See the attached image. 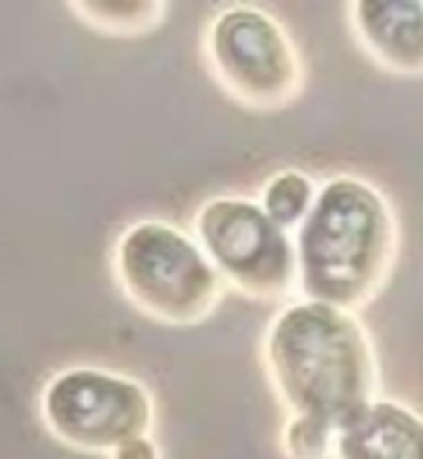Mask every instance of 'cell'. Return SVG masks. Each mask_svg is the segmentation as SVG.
<instances>
[{
    "instance_id": "52a82bcc",
    "label": "cell",
    "mask_w": 423,
    "mask_h": 459,
    "mask_svg": "<svg viewBox=\"0 0 423 459\" xmlns=\"http://www.w3.org/2000/svg\"><path fill=\"white\" fill-rule=\"evenodd\" d=\"M352 25L374 60L399 74L423 72V0H357Z\"/></svg>"
},
{
    "instance_id": "6da1fadb",
    "label": "cell",
    "mask_w": 423,
    "mask_h": 459,
    "mask_svg": "<svg viewBox=\"0 0 423 459\" xmlns=\"http://www.w3.org/2000/svg\"><path fill=\"white\" fill-rule=\"evenodd\" d=\"M265 360L290 415L320 420L337 432L374 400L372 341L352 311L295 301L270 324Z\"/></svg>"
},
{
    "instance_id": "277c9868",
    "label": "cell",
    "mask_w": 423,
    "mask_h": 459,
    "mask_svg": "<svg viewBox=\"0 0 423 459\" xmlns=\"http://www.w3.org/2000/svg\"><path fill=\"white\" fill-rule=\"evenodd\" d=\"M196 238L221 280L242 294L278 299L297 284L293 235L252 200H208L196 215Z\"/></svg>"
},
{
    "instance_id": "8fae6325",
    "label": "cell",
    "mask_w": 423,
    "mask_h": 459,
    "mask_svg": "<svg viewBox=\"0 0 423 459\" xmlns=\"http://www.w3.org/2000/svg\"><path fill=\"white\" fill-rule=\"evenodd\" d=\"M159 3H82L80 13L111 30H144L162 15Z\"/></svg>"
},
{
    "instance_id": "3957f363",
    "label": "cell",
    "mask_w": 423,
    "mask_h": 459,
    "mask_svg": "<svg viewBox=\"0 0 423 459\" xmlns=\"http://www.w3.org/2000/svg\"><path fill=\"white\" fill-rule=\"evenodd\" d=\"M117 277L139 309L173 326L198 324L221 301V274L201 245L159 220L137 222L121 235Z\"/></svg>"
},
{
    "instance_id": "7c38bea8",
    "label": "cell",
    "mask_w": 423,
    "mask_h": 459,
    "mask_svg": "<svg viewBox=\"0 0 423 459\" xmlns=\"http://www.w3.org/2000/svg\"><path fill=\"white\" fill-rule=\"evenodd\" d=\"M111 459H162V455H159V447L149 439V435H144V437H134L119 445L111 452Z\"/></svg>"
},
{
    "instance_id": "7a4b0ae2",
    "label": "cell",
    "mask_w": 423,
    "mask_h": 459,
    "mask_svg": "<svg viewBox=\"0 0 423 459\" xmlns=\"http://www.w3.org/2000/svg\"><path fill=\"white\" fill-rule=\"evenodd\" d=\"M393 250L396 222L386 198L364 178L334 176L320 186L295 235L300 294L357 309L386 280Z\"/></svg>"
},
{
    "instance_id": "30bf717a",
    "label": "cell",
    "mask_w": 423,
    "mask_h": 459,
    "mask_svg": "<svg viewBox=\"0 0 423 459\" xmlns=\"http://www.w3.org/2000/svg\"><path fill=\"white\" fill-rule=\"evenodd\" d=\"M334 442L337 429L303 415H290L282 429V452L287 459H330Z\"/></svg>"
},
{
    "instance_id": "ba28073f",
    "label": "cell",
    "mask_w": 423,
    "mask_h": 459,
    "mask_svg": "<svg viewBox=\"0 0 423 459\" xmlns=\"http://www.w3.org/2000/svg\"><path fill=\"white\" fill-rule=\"evenodd\" d=\"M334 459H423V415L399 400L374 398L334 442Z\"/></svg>"
},
{
    "instance_id": "9c48e42d",
    "label": "cell",
    "mask_w": 423,
    "mask_h": 459,
    "mask_svg": "<svg viewBox=\"0 0 423 459\" xmlns=\"http://www.w3.org/2000/svg\"><path fill=\"white\" fill-rule=\"evenodd\" d=\"M320 186L307 173L297 169L278 170L260 193V205L265 215L280 225L282 230L293 232L303 225L307 212L313 210Z\"/></svg>"
},
{
    "instance_id": "5b68a950",
    "label": "cell",
    "mask_w": 423,
    "mask_h": 459,
    "mask_svg": "<svg viewBox=\"0 0 423 459\" xmlns=\"http://www.w3.org/2000/svg\"><path fill=\"white\" fill-rule=\"evenodd\" d=\"M42 418L70 447L114 452L149 432L154 405L137 380L100 368H70L48 383Z\"/></svg>"
},
{
    "instance_id": "8992f818",
    "label": "cell",
    "mask_w": 423,
    "mask_h": 459,
    "mask_svg": "<svg viewBox=\"0 0 423 459\" xmlns=\"http://www.w3.org/2000/svg\"><path fill=\"white\" fill-rule=\"evenodd\" d=\"M208 57L223 87L258 109L282 107L300 91L303 70L293 40L260 8L218 13L208 30Z\"/></svg>"
}]
</instances>
